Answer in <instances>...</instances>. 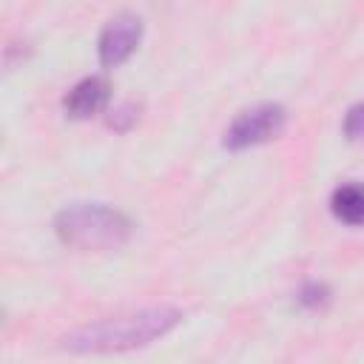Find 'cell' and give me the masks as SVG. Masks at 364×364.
Here are the masks:
<instances>
[{"mask_svg":"<svg viewBox=\"0 0 364 364\" xmlns=\"http://www.w3.org/2000/svg\"><path fill=\"white\" fill-rule=\"evenodd\" d=\"M185 313L171 304H154L122 316H108L91 324H82L60 338V347L68 353H122L148 347L156 338L168 336Z\"/></svg>","mask_w":364,"mask_h":364,"instance_id":"1","label":"cell"},{"mask_svg":"<svg viewBox=\"0 0 364 364\" xmlns=\"http://www.w3.org/2000/svg\"><path fill=\"white\" fill-rule=\"evenodd\" d=\"M54 233L77 250H117L131 239L134 222L111 205L74 202L54 216Z\"/></svg>","mask_w":364,"mask_h":364,"instance_id":"2","label":"cell"},{"mask_svg":"<svg viewBox=\"0 0 364 364\" xmlns=\"http://www.w3.org/2000/svg\"><path fill=\"white\" fill-rule=\"evenodd\" d=\"M287 125V108L279 102H259L233 117V122L222 134V145L228 151H245L253 145H264L276 139Z\"/></svg>","mask_w":364,"mask_h":364,"instance_id":"3","label":"cell"},{"mask_svg":"<svg viewBox=\"0 0 364 364\" xmlns=\"http://www.w3.org/2000/svg\"><path fill=\"white\" fill-rule=\"evenodd\" d=\"M142 40V17L134 11H122L111 17L97 40V57L102 68H119Z\"/></svg>","mask_w":364,"mask_h":364,"instance_id":"4","label":"cell"},{"mask_svg":"<svg viewBox=\"0 0 364 364\" xmlns=\"http://www.w3.org/2000/svg\"><path fill=\"white\" fill-rule=\"evenodd\" d=\"M108 100H111L108 80L91 74L68 88V94L63 97V111L68 119H91L108 108Z\"/></svg>","mask_w":364,"mask_h":364,"instance_id":"5","label":"cell"},{"mask_svg":"<svg viewBox=\"0 0 364 364\" xmlns=\"http://www.w3.org/2000/svg\"><path fill=\"white\" fill-rule=\"evenodd\" d=\"M330 213L350 228H364V182H341L330 193Z\"/></svg>","mask_w":364,"mask_h":364,"instance_id":"6","label":"cell"},{"mask_svg":"<svg viewBox=\"0 0 364 364\" xmlns=\"http://www.w3.org/2000/svg\"><path fill=\"white\" fill-rule=\"evenodd\" d=\"M330 287L324 284V282H316V279H310V282H304L301 287H299V293H296V301L301 304V307H307V310H324L327 304H330Z\"/></svg>","mask_w":364,"mask_h":364,"instance_id":"7","label":"cell"},{"mask_svg":"<svg viewBox=\"0 0 364 364\" xmlns=\"http://www.w3.org/2000/svg\"><path fill=\"white\" fill-rule=\"evenodd\" d=\"M139 122V105L136 102H119V105H114L111 111H108V125L114 128V131H119V134H125V131H131L134 125Z\"/></svg>","mask_w":364,"mask_h":364,"instance_id":"8","label":"cell"},{"mask_svg":"<svg viewBox=\"0 0 364 364\" xmlns=\"http://www.w3.org/2000/svg\"><path fill=\"white\" fill-rule=\"evenodd\" d=\"M344 136L350 142H364V102H355L344 117Z\"/></svg>","mask_w":364,"mask_h":364,"instance_id":"9","label":"cell"}]
</instances>
